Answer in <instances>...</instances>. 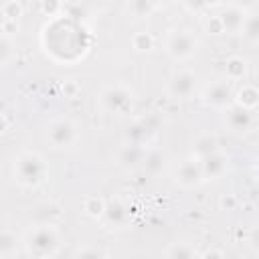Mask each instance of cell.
I'll return each instance as SVG.
<instances>
[{
	"label": "cell",
	"mask_w": 259,
	"mask_h": 259,
	"mask_svg": "<svg viewBox=\"0 0 259 259\" xmlns=\"http://www.w3.org/2000/svg\"><path fill=\"white\" fill-rule=\"evenodd\" d=\"M34 217L38 223H49V225H55L61 217V208L55 204V202H45L40 206H36L34 210Z\"/></svg>",
	"instance_id": "19"
},
{
	"label": "cell",
	"mask_w": 259,
	"mask_h": 259,
	"mask_svg": "<svg viewBox=\"0 0 259 259\" xmlns=\"http://www.w3.org/2000/svg\"><path fill=\"white\" fill-rule=\"evenodd\" d=\"M182 6L192 14H198V12L204 10V2L202 0H182Z\"/></svg>",
	"instance_id": "30"
},
{
	"label": "cell",
	"mask_w": 259,
	"mask_h": 259,
	"mask_svg": "<svg viewBox=\"0 0 259 259\" xmlns=\"http://www.w3.org/2000/svg\"><path fill=\"white\" fill-rule=\"evenodd\" d=\"M196 89V75L188 69L174 71L172 77L168 79V93L176 99H186L194 93Z\"/></svg>",
	"instance_id": "7"
},
{
	"label": "cell",
	"mask_w": 259,
	"mask_h": 259,
	"mask_svg": "<svg viewBox=\"0 0 259 259\" xmlns=\"http://www.w3.org/2000/svg\"><path fill=\"white\" fill-rule=\"evenodd\" d=\"M174 182L182 188H196L198 184H202V170H200V160L190 156L186 160H182L174 172Z\"/></svg>",
	"instance_id": "6"
},
{
	"label": "cell",
	"mask_w": 259,
	"mask_h": 259,
	"mask_svg": "<svg viewBox=\"0 0 259 259\" xmlns=\"http://www.w3.org/2000/svg\"><path fill=\"white\" fill-rule=\"evenodd\" d=\"M245 14H247L245 10H241V8L229 4V6L219 14V20H221V24H223V30H225V32H239Z\"/></svg>",
	"instance_id": "14"
},
{
	"label": "cell",
	"mask_w": 259,
	"mask_h": 259,
	"mask_svg": "<svg viewBox=\"0 0 259 259\" xmlns=\"http://www.w3.org/2000/svg\"><path fill=\"white\" fill-rule=\"evenodd\" d=\"M227 168H229V156L221 150H217L200 160L202 180H217L227 172Z\"/></svg>",
	"instance_id": "11"
},
{
	"label": "cell",
	"mask_w": 259,
	"mask_h": 259,
	"mask_svg": "<svg viewBox=\"0 0 259 259\" xmlns=\"http://www.w3.org/2000/svg\"><path fill=\"white\" fill-rule=\"evenodd\" d=\"M198 51V38L188 28H174L166 38V53L174 61H188Z\"/></svg>",
	"instance_id": "4"
},
{
	"label": "cell",
	"mask_w": 259,
	"mask_h": 259,
	"mask_svg": "<svg viewBox=\"0 0 259 259\" xmlns=\"http://www.w3.org/2000/svg\"><path fill=\"white\" fill-rule=\"evenodd\" d=\"M225 125L233 132V134H245L251 130L253 125V115L249 109H243L239 105H227L225 111Z\"/></svg>",
	"instance_id": "10"
},
{
	"label": "cell",
	"mask_w": 259,
	"mask_h": 259,
	"mask_svg": "<svg viewBox=\"0 0 259 259\" xmlns=\"http://www.w3.org/2000/svg\"><path fill=\"white\" fill-rule=\"evenodd\" d=\"M75 255H77V257H101V255H105V253L99 251V249H95V247H85V249H79Z\"/></svg>",
	"instance_id": "34"
},
{
	"label": "cell",
	"mask_w": 259,
	"mask_h": 259,
	"mask_svg": "<svg viewBox=\"0 0 259 259\" xmlns=\"http://www.w3.org/2000/svg\"><path fill=\"white\" fill-rule=\"evenodd\" d=\"M63 93H65V97H75V95L79 93V85L69 79V81L63 83Z\"/></svg>",
	"instance_id": "33"
},
{
	"label": "cell",
	"mask_w": 259,
	"mask_h": 259,
	"mask_svg": "<svg viewBox=\"0 0 259 259\" xmlns=\"http://www.w3.org/2000/svg\"><path fill=\"white\" fill-rule=\"evenodd\" d=\"M206 30H208V34H221V32H225V30H223V24H221V20H219V16H214V18H210V20L206 22Z\"/></svg>",
	"instance_id": "32"
},
{
	"label": "cell",
	"mask_w": 259,
	"mask_h": 259,
	"mask_svg": "<svg viewBox=\"0 0 259 259\" xmlns=\"http://www.w3.org/2000/svg\"><path fill=\"white\" fill-rule=\"evenodd\" d=\"M229 2H231V6H237V8L245 10V12H251L257 6V0H229Z\"/></svg>",
	"instance_id": "31"
},
{
	"label": "cell",
	"mask_w": 259,
	"mask_h": 259,
	"mask_svg": "<svg viewBox=\"0 0 259 259\" xmlns=\"http://www.w3.org/2000/svg\"><path fill=\"white\" fill-rule=\"evenodd\" d=\"M168 259H192L196 257V251L190 243H170V247L164 251Z\"/></svg>",
	"instance_id": "20"
},
{
	"label": "cell",
	"mask_w": 259,
	"mask_h": 259,
	"mask_svg": "<svg viewBox=\"0 0 259 259\" xmlns=\"http://www.w3.org/2000/svg\"><path fill=\"white\" fill-rule=\"evenodd\" d=\"M202 2H204V8H214L223 4V0H202Z\"/></svg>",
	"instance_id": "39"
},
{
	"label": "cell",
	"mask_w": 259,
	"mask_h": 259,
	"mask_svg": "<svg viewBox=\"0 0 259 259\" xmlns=\"http://www.w3.org/2000/svg\"><path fill=\"white\" fill-rule=\"evenodd\" d=\"M40 12L45 16H57L63 12V0H42L40 2Z\"/></svg>",
	"instance_id": "28"
},
{
	"label": "cell",
	"mask_w": 259,
	"mask_h": 259,
	"mask_svg": "<svg viewBox=\"0 0 259 259\" xmlns=\"http://www.w3.org/2000/svg\"><path fill=\"white\" fill-rule=\"evenodd\" d=\"M2 16L8 20H18L22 16V6L18 0H8L2 4Z\"/></svg>",
	"instance_id": "25"
},
{
	"label": "cell",
	"mask_w": 259,
	"mask_h": 259,
	"mask_svg": "<svg viewBox=\"0 0 259 259\" xmlns=\"http://www.w3.org/2000/svg\"><path fill=\"white\" fill-rule=\"evenodd\" d=\"M144 148L138 146V144H125L119 152H117V164L125 170H136L138 166H142V160H144Z\"/></svg>",
	"instance_id": "12"
},
{
	"label": "cell",
	"mask_w": 259,
	"mask_h": 259,
	"mask_svg": "<svg viewBox=\"0 0 259 259\" xmlns=\"http://www.w3.org/2000/svg\"><path fill=\"white\" fill-rule=\"evenodd\" d=\"M2 32H4V36H8V34H12V32H16V28H18V24H16V20H8V18H4L2 20Z\"/></svg>",
	"instance_id": "35"
},
{
	"label": "cell",
	"mask_w": 259,
	"mask_h": 259,
	"mask_svg": "<svg viewBox=\"0 0 259 259\" xmlns=\"http://www.w3.org/2000/svg\"><path fill=\"white\" fill-rule=\"evenodd\" d=\"M24 249L28 255L38 257V259H49L59 255L61 249V235L55 225L49 223H38L34 225L24 239Z\"/></svg>",
	"instance_id": "2"
},
{
	"label": "cell",
	"mask_w": 259,
	"mask_h": 259,
	"mask_svg": "<svg viewBox=\"0 0 259 259\" xmlns=\"http://www.w3.org/2000/svg\"><path fill=\"white\" fill-rule=\"evenodd\" d=\"M219 206H221L223 210H227V212L235 210V206H237V198H235V194H223L221 200H219Z\"/></svg>",
	"instance_id": "29"
},
{
	"label": "cell",
	"mask_w": 259,
	"mask_h": 259,
	"mask_svg": "<svg viewBox=\"0 0 259 259\" xmlns=\"http://www.w3.org/2000/svg\"><path fill=\"white\" fill-rule=\"evenodd\" d=\"M6 130H8V119H6L4 113H0V136H2Z\"/></svg>",
	"instance_id": "38"
},
{
	"label": "cell",
	"mask_w": 259,
	"mask_h": 259,
	"mask_svg": "<svg viewBox=\"0 0 259 259\" xmlns=\"http://www.w3.org/2000/svg\"><path fill=\"white\" fill-rule=\"evenodd\" d=\"M45 138L51 144V148H55V150H67V148H71V146L77 144V140H79V127L69 117H57V119H53L47 125Z\"/></svg>",
	"instance_id": "3"
},
{
	"label": "cell",
	"mask_w": 259,
	"mask_h": 259,
	"mask_svg": "<svg viewBox=\"0 0 259 259\" xmlns=\"http://www.w3.org/2000/svg\"><path fill=\"white\" fill-rule=\"evenodd\" d=\"M127 10L134 18H148L156 8L152 0H127Z\"/></svg>",
	"instance_id": "21"
},
{
	"label": "cell",
	"mask_w": 259,
	"mask_h": 259,
	"mask_svg": "<svg viewBox=\"0 0 259 259\" xmlns=\"http://www.w3.org/2000/svg\"><path fill=\"white\" fill-rule=\"evenodd\" d=\"M217 150H221V148H219V140H217L212 134H202V136H198V138L194 140L192 156L198 158V160H202V158H206L208 154H212V152H217Z\"/></svg>",
	"instance_id": "15"
},
{
	"label": "cell",
	"mask_w": 259,
	"mask_h": 259,
	"mask_svg": "<svg viewBox=\"0 0 259 259\" xmlns=\"http://www.w3.org/2000/svg\"><path fill=\"white\" fill-rule=\"evenodd\" d=\"M132 47L138 53H148V51L154 49V36L150 32H146V30H140V32H136L132 36Z\"/></svg>",
	"instance_id": "24"
},
{
	"label": "cell",
	"mask_w": 259,
	"mask_h": 259,
	"mask_svg": "<svg viewBox=\"0 0 259 259\" xmlns=\"http://www.w3.org/2000/svg\"><path fill=\"white\" fill-rule=\"evenodd\" d=\"M233 99V85L229 79L214 81L202 91V103L208 107H227Z\"/></svg>",
	"instance_id": "8"
},
{
	"label": "cell",
	"mask_w": 259,
	"mask_h": 259,
	"mask_svg": "<svg viewBox=\"0 0 259 259\" xmlns=\"http://www.w3.org/2000/svg\"><path fill=\"white\" fill-rule=\"evenodd\" d=\"M101 219L111 229H123L127 225V221H130V208L119 196H111L109 200H105Z\"/></svg>",
	"instance_id": "9"
},
{
	"label": "cell",
	"mask_w": 259,
	"mask_h": 259,
	"mask_svg": "<svg viewBox=\"0 0 259 259\" xmlns=\"http://www.w3.org/2000/svg\"><path fill=\"white\" fill-rule=\"evenodd\" d=\"M225 75L229 81H241L247 75V61L239 55H233L225 63Z\"/></svg>",
	"instance_id": "16"
},
{
	"label": "cell",
	"mask_w": 259,
	"mask_h": 259,
	"mask_svg": "<svg viewBox=\"0 0 259 259\" xmlns=\"http://www.w3.org/2000/svg\"><path fill=\"white\" fill-rule=\"evenodd\" d=\"M200 257H225V253L223 251H214V249H208V251H204V253H200Z\"/></svg>",
	"instance_id": "36"
},
{
	"label": "cell",
	"mask_w": 259,
	"mask_h": 259,
	"mask_svg": "<svg viewBox=\"0 0 259 259\" xmlns=\"http://www.w3.org/2000/svg\"><path fill=\"white\" fill-rule=\"evenodd\" d=\"M99 105L107 113H123L127 107H132L134 91L123 83H113L101 89L99 93Z\"/></svg>",
	"instance_id": "5"
},
{
	"label": "cell",
	"mask_w": 259,
	"mask_h": 259,
	"mask_svg": "<svg viewBox=\"0 0 259 259\" xmlns=\"http://www.w3.org/2000/svg\"><path fill=\"white\" fill-rule=\"evenodd\" d=\"M241 34H243V38L247 40V42H251V45H255L257 40H259V18H257V14H255V10H251V12H247L245 14V18H243V24H241V30H239Z\"/></svg>",
	"instance_id": "17"
},
{
	"label": "cell",
	"mask_w": 259,
	"mask_h": 259,
	"mask_svg": "<svg viewBox=\"0 0 259 259\" xmlns=\"http://www.w3.org/2000/svg\"><path fill=\"white\" fill-rule=\"evenodd\" d=\"M142 166H144V170H146L148 174L158 176V174L164 170V166H166V158H164L162 152H158V150H150V152H144Z\"/></svg>",
	"instance_id": "18"
},
{
	"label": "cell",
	"mask_w": 259,
	"mask_h": 259,
	"mask_svg": "<svg viewBox=\"0 0 259 259\" xmlns=\"http://www.w3.org/2000/svg\"><path fill=\"white\" fill-rule=\"evenodd\" d=\"M18 239L10 231H0V257H10L16 253Z\"/></svg>",
	"instance_id": "23"
},
{
	"label": "cell",
	"mask_w": 259,
	"mask_h": 259,
	"mask_svg": "<svg viewBox=\"0 0 259 259\" xmlns=\"http://www.w3.org/2000/svg\"><path fill=\"white\" fill-rule=\"evenodd\" d=\"M103 206H105V200L101 196H87L83 200V212L91 219H101Z\"/></svg>",
	"instance_id": "22"
},
{
	"label": "cell",
	"mask_w": 259,
	"mask_h": 259,
	"mask_svg": "<svg viewBox=\"0 0 259 259\" xmlns=\"http://www.w3.org/2000/svg\"><path fill=\"white\" fill-rule=\"evenodd\" d=\"M12 55H14V47H12L10 38H8V36H4V34H0V65L10 63Z\"/></svg>",
	"instance_id": "27"
},
{
	"label": "cell",
	"mask_w": 259,
	"mask_h": 259,
	"mask_svg": "<svg viewBox=\"0 0 259 259\" xmlns=\"http://www.w3.org/2000/svg\"><path fill=\"white\" fill-rule=\"evenodd\" d=\"M12 174H14V180L22 188H36L47 180L49 166L38 152L24 150L16 156L14 166H12Z\"/></svg>",
	"instance_id": "1"
},
{
	"label": "cell",
	"mask_w": 259,
	"mask_h": 259,
	"mask_svg": "<svg viewBox=\"0 0 259 259\" xmlns=\"http://www.w3.org/2000/svg\"><path fill=\"white\" fill-rule=\"evenodd\" d=\"M63 10L67 12V16H71V18H81V16H85V4H83V0H67V2H63Z\"/></svg>",
	"instance_id": "26"
},
{
	"label": "cell",
	"mask_w": 259,
	"mask_h": 259,
	"mask_svg": "<svg viewBox=\"0 0 259 259\" xmlns=\"http://www.w3.org/2000/svg\"><path fill=\"white\" fill-rule=\"evenodd\" d=\"M233 101H235V105L253 111V109L259 105V91H257L255 85L243 83V85L237 89V93H233Z\"/></svg>",
	"instance_id": "13"
},
{
	"label": "cell",
	"mask_w": 259,
	"mask_h": 259,
	"mask_svg": "<svg viewBox=\"0 0 259 259\" xmlns=\"http://www.w3.org/2000/svg\"><path fill=\"white\" fill-rule=\"evenodd\" d=\"M174 0H152V4H154V8H166V6H170Z\"/></svg>",
	"instance_id": "37"
}]
</instances>
